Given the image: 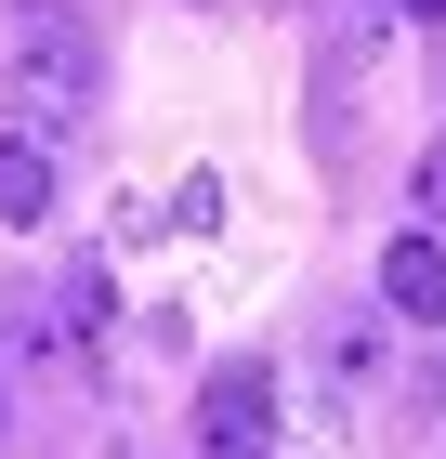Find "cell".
I'll return each instance as SVG.
<instances>
[{"label": "cell", "instance_id": "obj_10", "mask_svg": "<svg viewBox=\"0 0 446 459\" xmlns=\"http://www.w3.org/2000/svg\"><path fill=\"white\" fill-rule=\"evenodd\" d=\"M394 13H446V0H394Z\"/></svg>", "mask_w": 446, "mask_h": 459}, {"label": "cell", "instance_id": "obj_8", "mask_svg": "<svg viewBox=\"0 0 446 459\" xmlns=\"http://www.w3.org/2000/svg\"><path fill=\"white\" fill-rule=\"evenodd\" d=\"M407 211H420V223H446V144H420V171H407Z\"/></svg>", "mask_w": 446, "mask_h": 459}, {"label": "cell", "instance_id": "obj_7", "mask_svg": "<svg viewBox=\"0 0 446 459\" xmlns=\"http://www.w3.org/2000/svg\"><path fill=\"white\" fill-rule=\"evenodd\" d=\"M158 223H184V237H210V223H223V171H184V184H171V211H158Z\"/></svg>", "mask_w": 446, "mask_h": 459}, {"label": "cell", "instance_id": "obj_6", "mask_svg": "<svg viewBox=\"0 0 446 459\" xmlns=\"http://www.w3.org/2000/svg\"><path fill=\"white\" fill-rule=\"evenodd\" d=\"M315 368H328V394H368L380 381V316H328L315 328Z\"/></svg>", "mask_w": 446, "mask_h": 459}, {"label": "cell", "instance_id": "obj_9", "mask_svg": "<svg viewBox=\"0 0 446 459\" xmlns=\"http://www.w3.org/2000/svg\"><path fill=\"white\" fill-rule=\"evenodd\" d=\"M0 433H13V368H0Z\"/></svg>", "mask_w": 446, "mask_h": 459}, {"label": "cell", "instance_id": "obj_4", "mask_svg": "<svg viewBox=\"0 0 446 459\" xmlns=\"http://www.w3.org/2000/svg\"><path fill=\"white\" fill-rule=\"evenodd\" d=\"M0 223H13V237L53 223V144L39 132H0Z\"/></svg>", "mask_w": 446, "mask_h": 459}, {"label": "cell", "instance_id": "obj_2", "mask_svg": "<svg viewBox=\"0 0 446 459\" xmlns=\"http://www.w3.org/2000/svg\"><path fill=\"white\" fill-rule=\"evenodd\" d=\"M197 446L210 459H263L275 446V368L263 354H223V368L197 381Z\"/></svg>", "mask_w": 446, "mask_h": 459}, {"label": "cell", "instance_id": "obj_3", "mask_svg": "<svg viewBox=\"0 0 446 459\" xmlns=\"http://www.w3.org/2000/svg\"><path fill=\"white\" fill-rule=\"evenodd\" d=\"M380 316L446 328V237H433V223H407V237L380 249Z\"/></svg>", "mask_w": 446, "mask_h": 459}, {"label": "cell", "instance_id": "obj_5", "mask_svg": "<svg viewBox=\"0 0 446 459\" xmlns=\"http://www.w3.org/2000/svg\"><path fill=\"white\" fill-rule=\"evenodd\" d=\"M39 316H53V328H66L79 354H92L105 328H118V289H105V263H66V289H53V302H39Z\"/></svg>", "mask_w": 446, "mask_h": 459}, {"label": "cell", "instance_id": "obj_1", "mask_svg": "<svg viewBox=\"0 0 446 459\" xmlns=\"http://www.w3.org/2000/svg\"><path fill=\"white\" fill-rule=\"evenodd\" d=\"M92 106H105V39L79 27L66 0H13L0 13V132L66 144Z\"/></svg>", "mask_w": 446, "mask_h": 459}]
</instances>
